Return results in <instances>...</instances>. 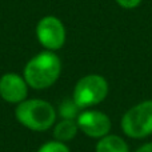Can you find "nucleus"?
Returning <instances> with one entry per match:
<instances>
[{
	"mask_svg": "<svg viewBox=\"0 0 152 152\" xmlns=\"http://www.w3.org/2000/svg\"><path fill=\"white\" fill-rule=\"evenodd\" d=\"M59 113H60L61 119H74L76 120V118L79 116V107L75 104V102L71 99L64 100L59 107Z\"/></svg>",
	"mask_w": 152,
	"mask_h": 152,
	"instance_id": "nucleus-10",
	"label": "nucleus"
},
{
	"mask_svg": "<svg viewBox=\"0 0 152 152\" xmlns=\"http://www.w3.org/2000/svg\"><path fill=\"white\" fill-rule=\"evenodd\" d=\"M79 131L91 139H102L108 135L112 128L111 118L99 110H83L76 118Z\"/></svg>",
	"mask_w": 152,
	"mask_h": 152,
	"instance_id": "nucleus-6",
	"label": "nucleus"
},
{
	"mask_svg": "<svg viewBox=\"0 0 152 152\" xmlns=\"http://www.w3.org/2000/svg\"><path fill=\"white\" fill-rule=\"evenodd\" d=\"M95 152H129V145L123 137L108 134L97 140Z\"/></svg>",
	"mask_w": 152,
	"mask_h": 152,
	"instance_id": "nucleus-9",
	"label": "nucleus"
},
{
	"mask_svg": "<svg viewBox=\"0 0 152 152\" xmlns=\"http://www.w3.org/2000/svg\"><path fill=\"white\" fill-rule=\"evenodd\" d=\"M36 152H71L69 147L66 143L58 142V140H51L39 147Z\"/></svg>",
	"mask_w": 152,
	"mask_h": 152,
	"instance_id": "nucleus-11",
	"label": "nucleus"
},
{
	"mask_svg": "<svg viewBox=\"0 0 152 152\" xmlns=\"http://www.w3.org/2000/svg\"><path fill=\"white\" fill-rule=\"evenodd\" d=\"M121 131L131 139H144L152 135V100H144L124 112Z\"/></svg>",
	"mask_w": 152,
	"mask_h": 152,
	"instance_id": "nucleus-4",
	"label": "nucleus"
},
{
	"mask_svg": "<svg viewBox=\"0 0 152 152\" xmlns=\"http://www.w3.org/2000/svg\"><path fill=\"white\" fill-rule=\"evenodd\" d=\"M79 132L77 123L74 119H61L60 121L55 123L53 126V139L61 143H68L75 139V136Z\"/></svg>",
	"mask_w": 152,
	"mask_h": 152,
	"instance_id": "nucleus-8",
	"label": "nucleus"
},
{
	"mask_svg": "<svg viewBox=\"0 0 152 152\" xmlns=\"http://www.w3.org/2000/svg\"><path fill=\"white\" fill-rule=\"evenodd\" d=\"M115 1L124 10H134L142 4V0H115Z\"/></svg>",
	"mask_w": 152,
	"mask_h": 152,
	"instance_id": "nucleus-12",
	"label": "nucleus"
},
{
	"mask_svg": "<svg viewBox=\"0 0 152 152\" xmlns=\"http://www.w3.org/2000/svg\"><path fill=\"white\" fill-rule=\"evenodd\" d=\"M110 84L104 76L99 74H88L76 81L72 100L79 110H88L103 103L108 96Z\"/></svg>",
	"mask_w": 152,
	"mask_h": 152,
	"instance_id": "nucleus-3",
	"label": "nucleus"
},
{
	"mask_svg": "<svg viewBox=\"0 0 152 152\" xmlns=\"http://www.w3.org/2000/svg\"><path fill=\"white\" fill-rule=\"evenodd\" d=\"M56 110L50 102L43 99H26L15 108V118L27 129L45 132L55 126Z\"/></svg>",
	"mask_w": 152,
	"mask_h": 152,
	"instance_id": "nucleus-2",
	"label": "nucleus"
},
{
	"mask_svg": "<svg viewBox=\"0 0 152 152\" xmlns=\"http://www.w3.org/2000/svg\"><path fill=\"white\" fill-rule=\"evenodd\" d=\"M28 84L23 75L16 72H7L0 76V97L5 103L16 104L21 103L28 96Z\"/></svg>",
	"mask_w": 152,
	"mask_h": 152,
	"instance_id": "nucleus-7",
	"label": "nucleus"
},
{
	"mask_svg": "<svg viewBox=\"0 0 152 152\" xmlns=\"http://www.w3.org/2000/svg\"><path fill=\"white\" fill-rule=\"evenodd\" d=\"M135 152H152V142H148V143L142 144Z\"/></svg>",
	"mask_w": 152,
	"mask_h": 152,
	"instance_id": "nucleus-13",
	"label": "nucleus"
},
{
	"mask_svg": "<svg viewBox=\"0 0 152 152\" xmlns=\"http://www.w3.org/2000/svg\"><path fill=\"white\" fill-rule=\"evenodd\" d=\"M61 74V60L56 52L42 51L31 58L23 69V77L32 89H47L59 80Z\"/></svg>",
	"mask_w": 152,
	"mask_h": 152,
	"instance_id": "nucleus-1",
	"label": "nucleus"
},
{
	"mask_svg": "<svg viewBox=\"0 0 152 152\" xmlns=\"http://www.w3.org/2000/svg\"><path fill=\"white\" fill-rule=\"evenodd\" d=\"M36 37L44 50L56 52V51L61 50L66 44V26L59 18L53 15H47L37 21Z\"/></svg>",
	"mask_w": 152,
	"mask_h": 152,
	"instance_id": "nucleus-5",
	"label": "nucleus"
}]
</instances>
